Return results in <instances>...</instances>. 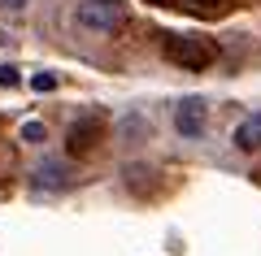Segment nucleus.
I'll return each instance as SVG.
<instances>
[{
	"label": "nucleus",
	"mask_w": 261,
	"mask_h": 256,
	"mask_svg": "<svg viewBox=\"0 0 261 256\" xmlns=\"http://www.w3.org/2000/svg\"><path fill=\"white\" fill-rule=\"evenodd\" d=\"M174 130L183 139H200V135H205V100L187 96V100L174 109Z\"/></svg>",
	"instance_id": "nucleus-4"
},
{
	"label": "nucleus",
	"mask_w": 261,
	"mask_h": 256,
	"mask_svg": "<svg viewBox=\"0 0 261 256\" xmlns=\"http://www.w3.org/2000/svg\"><path fill=\"white\" fill-rule=\"evenodd\" d=\"M96 139H100V113H83L65 135V148H70V156H83V152H92Z\"/></svg>",
	"instance_id": "nucleus-3"
},
{
	"label": "nucleus",
	"mask_w": 261,
	"mask_h": 256,
	"mask_svg": "<svg viewBox=\"0 0 261 256\" xmlns=\"http://www.w3.org/2000/svg\"><path fill=\"white\" fill-rule=\"evenodd\" d=\"M161 52H166V61L183 65V70H209L218 61V39H209V35H166L161 39Z\"/></svg>",
	"instance_id": "nucleus-1"
},
{
	"label": "nucleus",
	"mask_w": 261,
	"mask_h": 256,
	"mask_svg": "<svg viewBox=\"0 0 261 256\" xmlns=\"http://www.w3.org/2000/svg\"><path fill=\"white\" fill-rule=\"evenodd\" d=\"M44 135L48 130L39 126V122H27V126H22V139H27V144H44Z\"/></svg>",
	"instance_id": "nucleus-8"
},
{
	"label": "nucleus",
	"mask_w": 261,
	"mask_h": 256,
	"mask_svg": "<svg viewBox=\"0 0 261 256\" xmlns=\"http://www.w3.org/2000/svg\"><path fill=\"white\" fill-rule=\"evenodd\" d=\"M27 5H31V0H0V9H9V13H22Z\"/></svg>",
	"instance_id": "nucleus-11"
},
{
	"label": "nucleus",
	"mask_w": 261,
	"mask_h": 256,
	"mask_svg": "<svg viewBox=\"0 0 261 256\" xmlns=\"http://www.w3.org/2000/svg\"><path fill=\"white\" fill-rule=\"evenodd\" d=\"M61 178H65V165H61V161H44V165L35 169V187H57Z\"/></svg>",
	"instance_id": "nucleus-7"
},
{
	"label": "nucleus",
	"mask_w": 261,
	"mask_h": 256,
	"mask_svg": "<svg viewBox=\"0 0 261 256\" xmlns=\"http://www.w3.org/2000/svg\"><path fill=\"white\" fill-rule=\"evenodd\" d=\"M231 144L240 148V152H257V148H261V113H248V118L235 126Z\"/></svg>",
	"instance_id": "nucleus-5"
},
{
	"label": "nucleus",
	"mask_w": 261,
	"mask_h": 256,
	"mask_svg": "<svg viewBox=\"0 0 261 256\" xmlns=\"http://www.w3.org/2000/svg\"><path fill=\"white\" fill-rule=\"evenodd\" d=\"M226 5H231V0H178V9H187V13H205V18L226 13Z\"/></svg>",
	"instance_id": "nucleus-6"
},
{
	"label": "nucleus",
	"mask_w": 261,
	"mask_h": 256,
	"mask_svg": "<svg viewBox=\"0 0 261 256\" xmlns=\"http://www.w3.org/2000/svg\"><path fill=\"white\" fill-rule=\"evenodd\" d=\"M31 87H35V92H53V87H57V74H35Z\"/></svg>",
	"instance_id": "nucleus-9"
},
{
	"label": "nucleus",
	"mask_w": 261,
	"mask_h": 256,
	"mask_svg": "<svg viewBox=\"0 0 261 256\" xmlns=\"http://www.w3.org/2000/svg\"><path fill=\"white\" fill-rule=\"evenodd\" d=\"M122 135H144V118H122Z\"/></svg>",
	"instance_id": "nucleus-10"
},
{
	"label": "nucleus",
	"mask_w": 261,
	"mask_h": 256,
	"mask_svg": "<svg viewBox=\"0 0 261 256\" xmlns=\"http://www.w3.org/2000/svg\"><path fill=\"white\" fill-rule=\"evenodd\" d=\"M0 82H18V70L13 65H0Z\"/></svg>",
	"instance_id": "nucleus-12"
},
{
	"label": "nucleus",
	"mask_w": 261,
	"mask_h": 256,
	"mask_svg": "<svg viewBox=\"0 0 261 256\" xmlns=\"http://www.w3.org/2000/svg\"><path fill=\"white\" fill-rule=\"evenodd\" d=\"M79 26L96 35H118L126 26V5L118 0H79Z\"/></svg>",
	"instance_id": "nucleus-2"
}]
</instances>
